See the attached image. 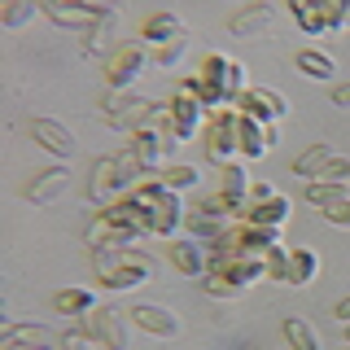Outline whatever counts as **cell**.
I'll list each match as a JSON object with an SVG mask.
<instances>
[{"label": "cell", "mask_w": 350, "mask_h": 350, "mask_svg": "<svg viewBox=\"0 0 350 350\" xmlns=\"http://www.w3.org/2000/svg\"><path fill=\"white\" fill-rule=\"evenodd\" d=\"M145 167L136 162V153H118V158H101L92 167V175H88V197H92L96 206H114V202H123V197H131L136 193V184L145 180Z\"/></svg>", "instance_id": "1"}, {"label": "cell", "mask_w": 350, "mask_h": 350, "mask_svg": "<svg viewBox=\"0 0 350 350\" xmlns=\"http://www.w3.org/2000/svg\"><path fill=\"white\" fill-rule=\"evenodd\" d=\"M131 197H136V202L149 211V228H153V237H171V241H175V228L189 219V206L180 202V193L167 189V184H162L158 175L149 171L145 180L136 184V193H131Z\"/></svg>", "instance_id": "2"}, {"label": "cell", "mask_w": 350, "mask_h": 350, "mask_svg": "<svg viewBox=\"0 0 350 350\" xmlns=\"http://www.w3.org/2000/svg\"><path fill=\"white\" fill-rule=\"evenodd\" d=\"M92 262H96L101 284H105V289H114V293L140 289V284L153 280L149 254H136V250H92Z\"/></svg>", "instance_id": "3"}, {"label": "cell", "mask_w": 350, "mask_h": 350, "mask_svg": "<svg viewBox=\"0 0 350 350\" xmlns=\"http://www.w3.org/2000/svg\"><path fill=\"white\" fill-rule=\"evenodd\" d=\"M206 158L215 167H232L241 158V114L237 109H211L206 118Z\"/></svg>", "instance_id": "4"}, {"label": "cell", "mask_w": 350, "mask_h": 350, "mask_svg": "<svg viewBox=\"0 0 350 350\" xmlns=\"http://www.w3.org/2000/svg\"><path fill=\"white\" fill-rule=\"evenodd\" d=\"M149 62H153V53H149L140 40H123V44H118V49L105 57V66H101L105 88H109V92H131V83L145 75Z\"/></svg>", "instance_id": "5"}, {"label": "cell", "mask_w": 350, "mask_h": 350, "mask_svg": "<svg viewBox=\"0 0 350 350\" xmlns=\"http://www.w3.org/2000/svg\"><path fill=\"white\" fill-rule=\"evenodd\" d=\"M206 118H211V109H206L202 101H193V96H184V92H175L171 101H162L158 105V114H153V127H167L175 140H193L197 131L206 127Z\"/></svg>", "instance_id": "6"}, {"label": "cell", "mask_w": 350, "mask_h": 350, "mask_svg": "<svg viewBox=\"0 0 350 350\" xmlns=\"http://www.w3.org/2000/svg\"><path fill=\"white\" fill-rule=\"evenodd\" d=\"M158 105H162V101H149V96H140V92H109V101L101 105V118H105L109 127L131 131V136H136L140 127L153 123Z\"/></svg>", "instance_id": "7"}, {"label": "cell", "mask_w": 350, "mask_h": 350, "mask_svg": "<svg viewBox=\"0 0 350 350\" xmlns=\"http://www.w3.org/2000/svg\"><path fill=\"white\" fill-rule=\"evenodd\" d=\"M127 320H131L127 311L92 306V311L83 315V328H79V333H88L96 346H105V350H131V328H127Z\"/></svg>", "instance_id": "8"}, {"label": "cell", "mask_w": 350, "mask_h": 350, "mask_svg": "<svg viewBox=\"0 0 350 350\" xmlns=\"http://www.w3.org/2000/svg\"><path fill=\"white\" fill-rule=\"evenodd\" d=\"M44 14L57 22V27L79 31V36H96L101 27H114V18H118L114 9H105V5H62V0H49Z\"/></svg>", "instance_id": "9"}, {"label": "cell", "mask_w": 350, "mask_h": 350, "mask_svg": "<svg viewBox=\"0 0 350 350\" xmlns=\"http://www.w3.org/2000/svg\"><path fill=\"white\" fill-rule=\"evenodd\" d=\"M228 219H232V215H228L224 197L215 193V197H206V202L189 206V219H184V228H189V232H193L197 241H202V245H211L215 237H224L228 228H232V224H228Z\"/></svg>", "instance_id": "10"}, {"label": "cell", "mask_w": 350, "mask_h": 350, "mask_svg": "<svg viewBox=\"0 0 350 350\" xmlns=\"http://www.w3.org/2000/svg\"><path fill=\"white\" fill-rule=\"evenodd\" d=\"M171 145H180V140H175L167 127H153V123H149V127H140L136 136H131V153H136V162H140L145 171H153V175L171 167V162H167Z\"/></svg>", "instance_id": "11"}, {"label": "cell", "mask_w": 350, "mask_h": 350, "mask_svg": "<svg viewBox=\"0 0 350 350\" xmlns=\"http://www.w3.org/2000/svg\"><path fill=\"white\" fill-rule=\"evenodd\" d=\"M237 109L245 118H258V123H280L289 114V101H284V92H276V88H245L237 96Z\"/></svg>", "instance_id": "12"}, {"label": "cell", "mask_w": 350, "mask_h": 350, "mask_svg": "<svg viewBox=\"0 0 350 350\" xmlns=\"http://www.w3.org/2000/svg\"><path fill=\"white\" fill-rule=\"evenodd\" d=\"M131 324L136 328H145V333H153V337H180V315L175 311H167V306H158V302H136L131 306Z\"/></svg>", "instance_id": "13"}, {"label": "cell", "mask_w": 350, "mask_h": 350, "mask_svg": "<svg viewBox=\"0 0 350 350\" xmlns=\"http://www.w3.org/2000/svg\"><path fill=\"white\" fill-rule=\"evenodd\" d=\"M271 145H276V123H258V118L241 114V158L254 162V158H262V153H271Z\"/></svg>", "instance_id": "14"}, {"label": "cell", "mask_w": 350, "mask_h": 350, "mask_svg": "<svg viewBox=\"0 0 350 350\" xmlns=\"http://www.w3.org/2000/svg\"><path fill=\"white\" fill-rule=\"evenodd\" d=\"M31 136H36V145L49 149L53 158H75V136L57 118H36V123H31Z\"/></svg>", "instance_id": "15"}, {"label": "cell", "mask_w": 350, "mask_h": 350, "mask_svg": "<svg viewBox=\"0 0 350 350\" xmlns=\"http://www.w3.org/2000/svg\"><path fill=\"white\" fill-rule=\"evenodd\" d=\"M167 258H171L175 271H184V276H206V271H211V258H206L202 241H171Z\"/></svg>", "instance_id": "16"}, {"label": "cell", "mask_w": 350, "mask_h": 350, "mask_svg": "<svg viewBox=\"0 0 350 350\" xmlns=\"http://www.w3.org/2000/svg\"><path fill=\"white\" fill-rule=\"evenodd\" d=\"M189 36V27H184V18L175 14H149L145 27H140V44H149V49H162V44Z\"/></svg>", "instance_id": "17"}, {"label": "cell", "mask_w": 350, "mask_h": 350, "mask_svg": "<svg viewBox=\"0 0 350 350\" xmlns=\"http://www.w3.org/2000/svg\"><path fill=\"white\" fill-rule=\"evenodd\" d=\"M271 22H276V5H250V9H241V14H232L228 31L241 36V40H250V36H267Z\"/></svg>", "instance_id": "18"}, {"label": "cell", "mask_w": 350, "mask_h": 350, "mask_svg": "<svg viewBox=\"0 0 350 350\" xmlns=\"http://www.w3.org/2000/svg\"><path fill=\"white\" fill-rule=\"evenodd\" d=\"M66 184H70V171L66 167H49V171H36V180L27 184V197L36 206H53L57 197L66 193Z\"/></svg>", "instance_id": "19"}, {"label": "cell", "mask_w": 350, "mask_h": 350, "mask_svg": "<svg viewBox=\"0 0 350 350\" xmlns=\"http://www.w3.org/2000/svg\"><path fill=\"white\" fill-rule=\"evenodd\" d=\"M245 224H258V228H280L289 224V197H280V193H271V197H262V202H250V215H245Z\"/></svg>", "instance_id": "20"}, {"label": "cell", "mask_w": 350, "mask_h": 350, "mask_svg": "<svg viewBox=\"0 0 350 350\" xmlns=\"http://www.w3.org/2000/svg\"><path fill=\"white\" fill-rule=\"evenodd\" d=\"M293 66H298L302 79H315V83H333V75H337V62L320 49H302L298 57H293Z\"/></svg>", "instance_id": "21"}, {"label": "cell", "mask_w": 350, "mask_h": 350, "mask_svg": "<svg viewBox=\"0 0 350 350\" xmlns=\"http://www.w3.org/2000/svg\"><path fill=\"white\" fill-rule=\"evenodd\" d=\"M105 215L114 219V224H123V228H136L140 237H153V228H149V211L136 202V197H123V202L105 206Z\"/></svg>", "instance_id": "22"}, {"label": "cell", "mask_w": 350, "mask_h": 350, "mask_svg": "<svg viewBox=\"0 0 350 350\" xmlns=\"http://www.w3.org/2000/svg\"><path fill=\"white\" fill-rule=\"evenodd\" d=\"M333 158H337V153L328 149L324 140H315L311 149H302L298 158H293V175H298V180H306V184H311V180H315V175H320V171H324V167H328V162H333Z\"/></svg>", "instance_id": "23"}, {"label": "cell", "mask_w": 350, "mask_h": 350, "mask_svg": "<svg viewBox=\"0 0 350 350\" xmlns=\"http://www.w3.org/2000/svg\"><path fill=\"white\" fill-rule=\"evenodd\" d=\"M315 276H320V254H315V250H306V245L289 250V284H293V289L311 284Z\"/></svg>", "instance_id": "24"}, {"label": "cell", "mask_w": 350, "mask_h": 350, "mask_svg": "<svg viewBox=\"0 0 350 350\" xmlns=\"http://www.w3.org/2000/svg\"><path fill=\"white\" fill-rule=\"evenodd\" d=\"M280 333H284V342H289V350H320V333H315L302 315H289V320L280 324Z\"/></svg>", "instance_id": "25"}, {"label": "cell", "mask_w": 350, "mask_h": 350, "mask_svg": "<svg viewBox=\"0 0 350 350\" xmlns=\"http://www.w3.org/2000/svg\"><path fill=\"white\" fill-rule=\"evenodd\" d=\"M289 14L298 18V27L306 31V36H333V31H328V22H324V14H320V5H311V0H293Z\"/></svg>", "instance_id": "26"}, {"label": "cell", "mask_w": 350, "mask_h": 350, "mask_svg": "<svg viewBox=\"0 0 350 350\" xmlns=\"http://www.w3.org/2000/svg\"><path fill=\"white\" fill-rule=\"evenodd\" d=\"M342 197H350V184H324V180H311V184H306V202H311L315 211L342 202Z\"/></svg>", "instance_id": "27"}, {"label": "cell", "mask_w": 350, "mask_h": 350, "mask_svg": "<svg viewBox=\"0 0 350 350\" xmlns=\"http://www.w3.org/2000/svg\"><path fill=\"white\" fill-rule=\"evenodd\" d=\"M189 36H180V40H171V44H162V49H153V66L158 70H180V62L189 57Z\"/></svg>", "instance_id": "28"}, {"label": "cell", "mask_w": 350, "mask_h": 350, "mask_svg": "<svg viewBox=\"0 0 350 350\" xmlns=\"http://www.w3.org/2000/svg\"><path fill=\"white\" fill-rule=\"evenodd\" d=\"M53 306H57L62 315H88V311L96 306V298H92L88 289H62L57 298H53Z\"/></svg>", "instance_id": "29"}, {"label": "cell", "mask_w": 350, "mask_h": 350, "mask_svg": "<svg viewBox=\"0 0 350 350\" xmlns=\"http://www.w3.org/2000/svg\"><path fill=\"white\" fill-rule=\"evenodd\" d=\"M158 180L167 184V189H175V193H184V189H197V167H189V162H171L167 171H158Z\"/></svg>", "instance_id": "30"}, {"label": "cell", "mask_w": 350, "mask_h": 350, "mask_svg": "<svg viewBox=\"0 0 350 350\" xmlns=\"http://www.w3.org/2000/svg\"><path fill=\"white\" fill-rule=\"evenodd\" d=\"M36 14H44L36 0H14L0 9V27H27V22H36Z\"/></svg>", "instance_id": "31"}, {"label": "cell", "mask_w": 350, "mask_h": 350, "mask_svg": "<svg viewBox=\"0 0 350 350\" xmlns=\"http://www.w3.org/2000/svg\"><path fill=\"white\" fill-rule=\"evenodd\" d=\"M9 342H53V337H49L44 324H9L5 333H0V346H9Z\"/></svg>", "instance_id": "32"}, {"label": "cell", "mask_w": 350, "mask_h": 350, "mask_svg": "<svg viewBox=\"0 0 350 350\" xmlns=\"http://www.w3.org/2000/svg\"><path fill=\"white\" fill-rule=\"evenodd\" d=\"M315 5H320L328 31H342L346 22H350V5H346V0H315Z\"/></svg>", "instance_id": "33"}, {"label": "cell", "mask_w": 350, "mask_h": 350, "mask_svg": "<svg viewBox=\"0 0 350 350\" xmlns=\"http://www.w3.org/2000/svg\"><path fill=\"white\" fill-rule=\"evenodd\" d=\"M267 280H284L289 284V250H267Z\"/></svg>", "instance_id": "34"}, {"label": "cell", "mask_w": 350, "mask_h": 350, "mask_svg": "<svg viewBox=\"0 0 350 350\" xmlns=\"http://www.w3.org/2000/svg\"><path fill=\"white\" fill-rule=\"evenodd\" d=\"M202 293H211V298H224V302H232V298H241L245 289H237L232 280H219V276H206L202 280Z\"/></svg>", "instance_id": "35"}, {"label": "cell", "mask_w": 350, "mask_h": 350, "mask_svg": "<svg viewBox=\"0 0 350 350\" xmlns=\"http://www.w3.org/2000/svg\"><path fill=\"white\" fill-rule=\"evenodd\" d=\"M333 228H350V197H342V202H333V206H324L320 211Z\"/></svg>", "instance_id": "36"}, {"label": "cell", "mask_w": 350, "mask_h": 350, "mask_svg": "<svg viewBox=\"0 0 350 350\" xmlns=\"http://www.w3.org/2000/svg\"><path fill=\"white\" fill-rule=\"evenodd\" d=\"M92 346H96V342H92L88 333H66L62 342H57V350H92Z\"/></svg>", "instance_id": "37"}, {"label": "cell", "mask_w": 350, "mask_h": 350, "mask_svg": "<svg viewBox=\"0 0 350 350\" xmlns=\"http://www.w3.org/2000/svg\"><path fill=\"white\" fill-rule=\"evenodd\" d=\"M333 105L337 109H350V83H337L333 88Z\"/></svg>", "instance_id": "38"}, {"label": "cell", "mask_w": 350, "mask_h": 350, "mask_svg": "<svg viewBox=\"0 0 350 350\" xmlns=\"http://www.w3.org/2000/svg\"><path fill=\"white\" fill-rule=\"evenodd\" d=\"M0 350H53V342H9Z\"/></svg>", "instance_id": "39"}, {"label": "cell", "mask_w": 350, "mask_h": 350, "mask_svg": "<svg viewBox=\"0 0 350 350\" xmlns=\"http://www.w3.org/2000/svg\"><path fill=\"white\" fill-rule=\"evenodd\" d=\"M276 189L271 184H262V180H254V189H250V202H262V197H271Z\"/></svg>", "instance_id": "40"}, {"label": "cell", "mask_w": 350, "mask_h": 350, "mask_svg": "<svg viewBox=\"0 0 350 350\" xmlns=\"http://www.w3.org/2000/svg\"><path fill=\"white\" fill-rule=\"evenodd\" d=\"M333 315H337V324H350V298L337 302V311H333Z\"/></svg>", "instance_id": "41"}, {"label": "cell", "mask_w": 350, "mask_h": 350, "mask_svg": "<svg viewBox=\"0 0 350 350\" xmlns=\"http://www.w3.org/2000/svg\"><path fill=\"white\" fill-rule=\"evenodd\" d=\"M342 328H346V337H350V324H342Z\"/></svg>", "instance_id": "42"}, {"label": "cell", "mask_w": 350, "mask_h": 350, "mask_svg": "<svg viewBox=\"0 0 350 350\" xmlns=\"http://www.w3.org/2000/svg\"><path fill=\"white\" fill-rule=\"evenodd\" d=\"M346 350H350V346H346Z\"/></svg>", "instance_id": "43"}]
</instances>
